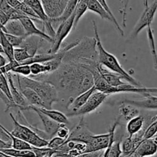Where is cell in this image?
<instances>
[{
	"mask_svg": "<svg viewBox=\"0 0 157 157\" xmlns=\"http://www.w3.org/2000/svg\"><path fill=\"white\" fill-rule=\"evenodd\" d=\"M98 70L100 75H101L103 78L110 84L112 87H119V86L123 85L125 84L126 82L122 81V80H124L121 75H118V74L115 73V72L111 71L109 69L106 68L105 67L102 65V64H99L98 66ZM125 81V80H124Z\"/></svg>",
	"mask_w": 157,
	"mask_h": 157,
	"instance_id": "ac0fdd59",
	"label": "cell"
},
{
	"mask_svg": "<svg viewBox=\"0 0 157 157\" xmlns=\"http://www.w3.org/2000/svg\"><path fill=\"white\" fill-rule=\"evenodd\" d=\"M12 148V141H5L3 140H0V150H8Z\"/></svg>",
	"mask_w": 157,
	"mask_h": 157,
	"instance_id": "7bdbcfd3",
	"label": "cell"
},
{
	"mask_svg": "<svg viewBox=\"0 0 157 157\" xmlns=\"http://www.w3.org/2000/svg\"><path fill=\"white\" fill-rule=\"evenodd\" d=\"M122 102L130 104L135 107H140V108L150 109V110H157V97L153 96L150 94L144 95V98L142 99H125Z\"/></svg>",
	"mask_w": 157,
	"mask_h": 157,
	"instance_id": "e0dca14e",
	"label": "cell"
},
{
	"mask_svg": "<svg viewBox=\"0 0 157 157\" xmlns=\"http://www.w3.org/2000/svg\"><path fill=\"white\" fill-rule=\"evenodd\" d=\"M0 152L12 157H36L33 150H18L15 149L0 150Z\"/></svg>",
	"mask_w": 157,
	"mask_h": 157,
	"instance_id": "4dcf8cb0",
	"label": "cell"
},
{
	"mask_svg": "<svg viewBox=\"0 0 157 157\" xmlns=\"http://www.w3.org/2000/svg\"><path fill=\"white\" fill-rule=\"evenodd\" d=\"M107 96H108V95L102 93V92L96 90V91L90 96V98H89L88 101H87V103H86L82 107L78 109V110L70 112V113H67V117L75 116L83 117L84 115L92 113V112L94 111L96 109H98V107L102 104V103L105 101L106 98H107Z\"/></svg>",
	"mask_w": 157,
	"mask_h": 157,
	"instance_id": "ba28073f",
	"label": "cell"
},
{
	"mask_svg": "<svg viewBox=\"0 0 157 157\" xmlns=\"http://www.w3.org/2000/svg\"><path fill=\"white\" fill-rule=\"evenodd\" d=\"M9 62V59H6L2 55H0V67H5V66H6Z\"/></svg>",
	"mask_w": 157,
	"mask_h": 157,
	"instance_id": "f6af8a7d",
	"label": "cell"
},
{
	"mask_svg": "<svg viewBox=\"0 0 157 157\" xmlns=\"http://www.w3.org/2000/svg\"><path fill=\"white\" fill-rule=\"evenodd\" d=\"M6 38H7L8 41L11 43L13 47L15 48H19L20 45L21 44V43L23 42V41L25 40V38H22V37H18L15 36V35H10V34H5Z\"/></svg>",
	"mask_w": 157,
	"mask_h": 157,
	"instance_id": "f35d334b",
	"label": "cell"
},
{
	"mask_svg": "<svg viewBox=\"0 0 157 157\" xmlns=\"http://www.w3.org/2000/svg\"><path fill=\"white\" fill-rule=\"evenodd\" d=\"M13 75L16 78L17 82L24 87H27L33 90L41 98L45 104L46 109L52 110V104L59 101V93L56 87L51 83L30 78L29 77L20 76L18 75Z\"/></svg>",
	"mask_w": 157,
	"mask_h": 157,
	"instance_id": "3957f363",
	"label": "cell"
},
{
	"mask_svg": "<svg viewBox=\"0 0 157 157\" xmlns=\"http://www.w3.org/2000/svg\"><path fill=\"white\" fill-rule=\"evenodd\" d=\"M94 136V134H93L87 127V123L84 121V117H81L79 123L74 127L66 141L84 143L86 145H88L93 140Z\"/></svg>",
	"mask_w": 157,
	"mask_h": 157,
	"instance_id": "9c48e42d",
	"label": "cell"
},
{
	"mask_svg": "<svg viewBox=\"0 0 157 157\" xmlns=\"http://www.w3.org/2000/svg\"><path fill=\"white\" fill-rule=\"evenodd\" d=\"M9 157H12V156H9Z\"/></svg>",
	"mask_w": 157,
	"mask_h": 157,
	"instance_id": "f907efd6",
	"label": "cell"
},
{
	"mask_svg": "<svg viewBox=\"0 0 157 157\" xmlns=\"http://www.w3.org/2000/svg\"><path fill=\"white\" fill-rule=\"evenodd\" d=\"M97 90L96 87L94 86L90 90H87L86 92L83 93L82 94L79 95L76 98H70L67 100V107L71 110V111H75L82 107L84 104L87 103L89 98L92 94Z\"/></svg>",
	"mask_w": 157,
	"mask_h": 157,
	"instance_id": "ffe728a7",
	"label": "cell"
},
{
	"mask_svg": "<svg viewBox=\"0 0 157 157\" xmlns=\"http://www.w3.org/2000/svg\"><path fill=\"white\" fill-rule=\"evenodd\" d=\"M0 156H1V157H9V156H7V155H6V154H4V153H1V152H0Z\"/></svg>",
	"mask_w": 157,
	"mask_h": 157,
	"instance_id": "7dc6e473",
	"label": "cell"
},
{
	"mask_svg": "<svg viewBox=\"0 0 157 157\" xmlns=\"http://www.w3.org/2000/svg\"><path fill=\"white\" fill-rule=\"evenodd\" d=\"M43 8L50 19L58 18L65 10L68 1L66 0H42Z\"/></svg>",
	"mask_w": 157,
	"mask_h": 157,
	"instance_id": "30bf717a",
	"label": "cell"
},
{
	"mask_svg": "<svg viewBox=\"0 0 157 157\" xmlns=\"http://www.w3.org/2000/svg\"><path fill=\"white\" fill-rule=\"evenodd\" d=\"M71 132L69 130V129L66 127V125L63 124L61 127L58 130L56 133V136H58V137L63 138V139L67 140L69 135H70Z\"/></svg>",
	"mask_w": 157,
	"mask_h": 157,
	"instance_id": "60d3db41",
	"label": "cell"
},
{
	"mask_svg": "<svg viewBox=\"0 0 157 157\" xmlns=\"http://www.w3.org/2000/svg\"><path fill=\"white\" fill-rule=\"evenodd\" d=\"M99 2H100V3H101V4L102 5L103 7H104V9H105V10L107 11V12H108L109 15H110V18H111V19H112V23H113V25L115 26V28H116V29H117V30L118 32H119V33L121 34V35H122V36H124V31H123V29H121V26H120V25L118 24L117 21V19H116V18H115V16H114V15H113V12H111V10H110V8H109V6H108V5H107V2L104 1V0H99Z\"/></svg>",
	"mask_w": 157,
	"mask_h": 157,
	"instance_id": "d590c367",
	"label": "cell"
},
{
	"mask_svg": "<svg viewBox=\"0 0 157 157\" xmlns=\"http://www.w3.org/2000/svg\"><path fill=\"white\" fill-rule=\"evenodd\" d=\"M62 63H73L82 67L99 64L95 37H84L81 38L76 46L66 52Z\"/></svg>",
	"mask_w": 157,
	"mask_h": 157,
	"instance_id": "7a4b0ae2",
	"label": "cell"
},
{
	"mask_svg": "<svg viewBox=\"0 0 157 157\" xmlns=\"http://www.w3.org/2000/svg\"><path fill=\"white\" fill-rule=\"evenodd\" d=\"M0 11L4 12L6 15L9 18L10 21L13 20H20L25 17H29L23 14L22 12H19L17 9H14L12 6H9V3L7 2V0H1L0 1Z\"/></svg>",
	"mask_w": 157,
	"mask_h": 157,
	"instance_id": "603a6c76",
	"label": "cell"
},
{
	"mask_svg": "<svg viewBox=\"0 0 157 157\" xmlns=\"http://www.w3.org/2000/svg\"><path fill=\"white\" fill-rule=\"evenodd\" d=\"M33 20H35V21H37L39 23H42L41 20L34 19V18H30V17H25V18L20 19L21 22L22 23L23 26H24L25 29L26 34H27L28 36H29V35H38V36L43 38L48 42H49L52 44L54 41L53 38L49 36L45 32H43L42 30H40L39 29H38L35 23H34Z\"/></svg>",
	"mask_w": 157,
	"mask_h": 157,
	"instance_id": "7c38bea8",
	"label": "cell"
},
{
	"mask_svg": "<svg viewBox=\"0 0 157 157\" xmlns=\"http://www.w3.org/2000/svg\"><path fill=\"white\" fill-rule=\"evenodd\" d=\"M2 130H4L6 133L9 136L12 142V148L15 149V150H32L33 147L30 145L29 144L26 143L25 141L19 139V138L15 137V136L11 133V132L8 131L2 125H0Z\"/></svg>",
	"mask_w": 157,
	"mask_h": 157,
	"instance_id": "83f0119b",
	"label": "cell"
},
{
	"mask_svg": "<svg viewBox=\"0 0 157 157\" xmlns=\"http://www.w3.org/2000/svg\"><path fill=\"white\" fill-rule=\"evenodd\" d=\"M38 108V107H37ZM38 110L44 115L48 117L52 120H53L55 122L61 124H69L68 118H67V115L64 114L61 112L58 111V110H48L46 108H38Z\"/></svg>",
	"mask_w": 157,
	"mask_h": 157,
	"instance_id": "d4e9b609",
	"label": "cell"
},
{
	"mask_svg": "<svg viewBox=\"0 0 157 157\" xmlns=\"http://www.w3.org/2000/svg\"><path fill=\"white\" fill-rule=\"evenodd\" d=\"M1 31L5 34H10V35H15V36L22 37V38L28 37L25 29L20 20L9 21L6 25V26L1 27Z\"/></svg>",
	"mask_w": 157,
	"mask_h": 157,
	"instance_id": "44dd1931",
	"label": "cell"
},
{
	"mask_svg": "<svg viewBox=\"0 0 157 157\" xmlns=\"http://www.w3.org/2000/svg\"><path fill=\"white\" fill-rule=\"evenodd\" d=\"M155 119H156V117L147 121L145 117L143 115H139L133 119L130 120L127 124V131L128 135L130 136H133V135L140 132L143 129L148 128L149 126L155 121Z\"/></svg>",
	"mask_w": 157,
	"mask_h": 157,
	"instance_id": "5bb4252c",
	"label": "cell"
},
{
	"mask_svg": "<svg viewBox=\"0 0 157 157\" xmlns=\"http://www.w3.org/2000/svg\"><path fill=\"white\" fill-rule=\"evenodd\" d=\"M10 21L9 17L6 15L3 12L0 11V22H1V27H4L9 21Z\"/></svg>",
	"mask_w": 157,
	"mask_h": 157,
	"instance_id": "ee69618b",
	"label": "cell"
},
{
	"mask_svg": "<svg viewBox=\"0 0 157 157\" xmlns=\"http://www.w3.org/2000/svg\"><path fill=\"white\" fill-rule=\"evenodd\" d=\"M104 151H98L94 152V153H84L77 157H104Z\"/></svg>",
	"mask_w": 157,
	"mask_h": 157,
	"instance_id": "b9f144b4",
	"label": "cell"
},
{
	"mask_svg": "<svg viewBox=\"0 0 157 157\" xmlns=\"http://www.w3.org/2000/svg\"><path fill=\"white\" fill-rule=\"evenodd\" d=\"M147 38H148L150 52H151L152 56L153 58V66H154V68L157 70V52L156 44H155L154 35H153V31L151 26L147 28Z\"/></svg>",
	"mask_w": 157,
	"mask_h": 157,
	"instance_id": "1f68e13d",
	"label": "cell"
},
{
	"mask_svg": "<svg viewBox=\"0 0 157 157\" xmlns=\"http://www.w3.org/2000/svg\"><path fill=\"white\" fill-rule=\"evenodd\" d=\"M122 151H123V156H129L131 153H134L136 151V147L134 145L132 136H127V138L124 139V140L122 143Z\"/></svg>",
	"mask_w": 157,
	"mask_h": 157,
	"instance_id": "d6a6232c",
	"label": "cell"
},
{
	"mask_svg": "<svg viewBox=\"0 0 157 157\" xmlns=\"http://www.w3.org/2000/svg\"><path fill=\"white\" fill-rule=\"evenodd\" d=\"M6 76L7 78L8 81H9V87H10L11 93H12L14 102L18 106L19 110H21V111L22 110H30V104L28 103V101H26L24 96L21 94V91H20L19 89L18 88L17 85H15V82H14L13 74L11 72V73L7 74Z\"/></svg>",
	"mask_w": 157,
	"mask_h": 157,
	"instance_id": "8fae6325",
	"label": "cell"
},
{
	"mask_svg": "<svg viewBox=\"0 0 157 157\" xmlns=\"http://www.w3.org/2000/svg\"><path fill=\"white\" fill-rule=\"evenodd\" d=\"M144 5H145V9H144V12L141 15L140 18L138 20L137 23L136 24L131 35H130V37L132 38H136L138 34L140 32V31L143 30L144 28H148L151 26V23L154 19L155 15H156L157 11V1H155L150 6H149L147 1H145Z\"/></svg>",
	"mask_w": 157,
	"mask_h": 157,
	"instance_id": "8992f818",
	"label": "cell"
},
{
	"mask_svg": "<svg viewBox=\"0 0 157 157\" xmlns=\"http://www.w3.org/2000/svg\"><path fill=\"white\" fill-rule=\"evenodd\" d=\"M32 78L51 83L58 93L67 96L68 99L76 98L94 86V78L91 72L73 63H62L53 73Z\"/></svg>",
	"mask_w": 157,
	"mask_h": 157,
	"instance_id": "6da1fadb",
	"label": "cell"
},
{
	"mask_svg": "<svg viewBox=\"0 0 157 157\" xmlns=\"http://www.w3.org/2000/svg\"><path fill=\"white\" fill-rule=\"evenodd\" d=\"M92 24H93L95 38L97 40V48H98V61H99L100 64H102L104 67L109 69L111 71L115 72V73L121 75L124 78V79L126 81H127V83H129V84H131L133 85L136 86V87H142L141 84L134 78H133L130 74L127 73L124 70V67L121 65L120 62L118 61L117 58L114 55L109 53L108 52H107L104 49V48L103 47L102 43H101L99 34H98V26H97L96 22L94 21H92Z\"/></svg>",
	"mask_w": 157,
	"mask_h": 157,
	"instance_id": "277c9868",
	"label": "cell"
},
{
	"mask_svg": "<svg viewBox=\"0 0 157 157\" xmlns=\"http://www.w3.org/2000/svg\"><path fill=\"white\" fill-rule=\"evenodd\" d=\"M74 22H75V13L69 19L63 22L57 29L53 43L51 44L47 53L55 54L59 52L60 49L61 48V44L64 40L70 34L71 31L74 29Z\"/></svg>",
	"mask_w": 157,
	"mask_h": 157,
	"instance_id": "52a82bcc",
	"label": "cell"
},
{
	"mask_svg": "<svg viewBox=\"0 0 157 157\" xmlns=\"http://www.w3.org/2000/svg\"><path fill=\"white\" fill-rule=\"evenodd\" d=\"M119 111L120 117H123L127 122L136 117L139 116L140 113L139 110L136 109V107L123 102H121V104L120 105Z\"/></svg>",
	"mask_w": 157,
	"mask_h": 157,
	"instance_id": "cb8c5ba5",
	"label": "cell"
},
{
	"mask_svg": "<svg viewBox=\"0 0 157 157\" xmlns=\"http://www.w3.org/2000/svg\"><path fill=\"white\" fill-rule=\"evenodd\" d=\"M45 41H47L38 35H29L27 38H25L19 48L25 49L32 58L38 55L37 52L42 47Z\"/></svg>",
	"mask_w": 157,
	"mask_h": 157,
	"instance_id": "2e32d148",
	"label": "cell"
},
{
	"mask_svg": "<svg viewBox=\"0 0 157 157\" xmlns=\"http://www.w3.org/2000/svg\"><path fill=\"white\" fill-rule=\"evenodd\" d=\"M123 157H141L140 156L138 153H136V152H134V153H131V154H130L129 156H123Z\"/></svg>",
	"mask_w": 157,
	"mask_h": 157,
	"instance_id": "bcb514c9",
	"label": "cell"
},
{
	"mask_svg": "<svg viewBox=\"0 0 157 157\" xmlns=\"http://www.w3.org/2000/svg\"><path fill=\"white\" fill-rule=\"evenodd\" d=\"M14 58L16 61L18 63H22L24 61H27L28 59L32 58L29 52L25 50V49L22 48H15V52H14Z\"/></svg>",
	"mask_w": 157,
	"mask_h": 157,
	"instance_id": "e575fe53",
	"label": "cell"
},
{
	"mask_svg": "<svg viewBox=\"0 0 157 157\" xmlns=\"http://www.w3.org/2000/svg\"><path fill=\"white\" fill-rule=\"evenodd\" d=\"M157 136V133H156V136ZM155 136H154V137H155Z\"/></svg>",
	"mask_w": 157,
	"mask_h": 157,
	"instance_id": "681fc988",
	"label": "cell"
},
{
	"mask_svg": "<svg viewBox=\"0 0 157 157\" xmlns=\"http://www.w3.org/2000/svg\"><path fill=\"white\" fill-rule=\"evenodd\" d=\"M1 53H4L7 57V59L9 60V61H15L14 58V52L15 48L11 44V43L6 38L5 33L1 31Z\"/></svg>",
	"mask_w": 157,
	"mask_h": 157,
	"instance_id": "f1b7e54d",
	"label": "cell"
},
{
	"mask_svg": "<svg viewBox=\"0 0 157 157\" xmlns=\"http://www.w3.org/2000/svg\"><path fill=\"white\" fill-rule=\"evenodd\" d=\"M88 10V7H87V0H81L78 1V5L76 6V9L75 11V22H74V29H76L77 25H78V22H79L80 19L81 17L84 15L87 11Z\"/></svg>",
	"mask_w": 157,
	"mask_h": 157,
	"instance_id": "f546056e",
	"label": "cell"
},
{
	"mask_svg": "<svg viewBox=\"0 0 157 157\" xmlns=\"http://www.w3.org/2000/svg\"><path fill=\"white\" fill-rule=\"evenodd\" d=\"M0 97H1V99L2 100V101L5 103V104H6V111H7V110H9V109H11V108L19 109L18 108V106L17 105V104H15L14 101H12L10 99H9V98H8L7 97H6V95L2 93V92H1V94H0Z\"/></svg>",
	"mask_w": 157,
	"mask_h": 157,
	"instance_id": "ab89813d",
	"label": "cell"
},
{
	"mask_svg": "<svg viewBox=\"0 0 157 157\" xmlns=\"http://www.w3.org/2000/svg\"><path fill=\"white\" fill-rule=\"evenodd\" d=\"M12 73L18 75L22 77H29L32 75L30 65H19L18 67H15Z\"/></svg>",
	"mask_w": 157,
	"mask_h": 157,
	"instance_id": "8d00e7d4",
	"label": "cell"
},
{
	"mask_svg": "<svg viewBox=\"0 0 157 157\" xmlns=\"http://www.w3.org/2000/svg\"><path fill=\"white\" fill-rule=\"evenodd\" d=\"M24 2L33 9L35 13L36 14L38 18L42 21V23L50 19L44 12L41 1L40 0H24Z\"/></svg>",
	"mask_w": 157,
	"mask_h": 157,
	"instance_id": "4316f807",
	"label": "cell"
},
{
	"mask_svg": "<svg viewBox=\"0 0 157 157\" xmlns=\"http://www.w3.org/2000/svg\"><path fill=\"white\" fill-rule=\"evenodd\" d=\"M153 157H157V154H156V155H155V156H153Z\"/></svg>",
	"mask_w": 157,
	"mask_h": 157,
	"instance_id": "c3c4849f",
	"label": "cell"
},
{
	"mask_svg": "<svg viewBox=\"0 0 157 157\" xmlns=\"http://www.w3.org/2000/svg\"><path fill=\"white\" fill-rule=\"evenodd\" d=\"M30 110H34V111L38 114V116L39 117L40 120H41L43 125H44V132L48 135L49 137H50L51 139L55 137V136H56V133L57 131H58V130L63 125V124H58V123L54 121L53 120H52L51 118H49L48 117L44 115V113L40 112L37 107L30 106Z\"/></svg>",
	"mask_w": 157,
	"mask_h": 157,
	"instance_id": "9a60e30c",
	"label": "cell"
},
{
	"mask_svg": "<svg viewBox=\"0 0 157 157\" xmlns=\"http://www.w3.org/2000/svg\"><path fill=\"white\" fill-rule=\"evenodd\" d=\"M9 116H10L12 124L14 125L13 130L11 132V133L13 136L25 141L26 143L29 144L33 147L43 148V147H48L49 141L41 138L38 133H35L34 130H32L29 127H25V126H23L21 124H19L18 121L16 120V118L12 115V113H10Z\"/></svg>",
	"mask_w": 157,
	"mask_h": 157,
	"instance_id": "5b68a950",
	"label": "cell"
},
{
	"mask_svg": "<svg viewBox=\"0 0 157 157\" xmlns=\"http://www.w3.org/2000/svg\"><path fill=\"white\" fill-rule=\"evenodd\" d=\"M67 140L63 139V138L58 137V136H55L52 139H51L48 142V145L47 147L51 149H53V150H57L58 148H59L60 147L63 145L64 143L66 142Z\"/></svg>",
	"mask_w": 157,
	"mask_h": 157,
	"instance_id": "74e56055",
	"label": "cell"
},
{
	"mask_svg": "<svg viewBox=\"0 0 157 157\" xmlns=\"http://www.w3.org/2000/svg\"><path fill=\"white\" fill-rule=\"evenodd\" d=\"M0 88H1L2 92L8 98H9L12 101H14L13 98H12V93H11L10 87H9V81H8L7 78H6V75H4L2 73L1 75H0Z\"/></svg>",
	"mask_w": 157,
	"mask_h": 157,
	"instance_id": "836d02e7",
	"label": "cell"
},
{
	"mask_svg": "<svg viewBox=\"0 0 157 157\" xmlns=\"http://www.w3.org/2000/svg\"><path fill=\"white\" fill-rule=\"evenodd\" d=\"M119 124V119L113 124L109 132L110 133V144L107 150H104V157H122L123 151L121 148V140H114V133L117 126Z\"/></svg>",
	"mask_w": 157,
	"mask_h": 157,
	"instance_id": "4fadbf2b",
	"label": "cell"
},
{
	"mask_svg": "<svg viewBox=\"0 0 157 157\" xmlns=\"http://www.w3.org/2000/svg\"><path fill=\"white\" fill-rule=\"evenodd\" d=\"M135 152L141 157L154 156L157 153V144L153 138L146 140L141 143Z\"/></svg>",
	"mask_w": 157,
	"mask_h": 157,
	"instance_id": "7402d4cb",
	"label": "cell"
},
{
	"mask_svg": "<svg viewBox=\"0 0 157 157\" xmlns=\"http://www.w3.org/2000/svg\"><path fill=\"white\" fill-rule=\"evenodd\" d=\"M17 87L21 91V94L28 101V103L30 104V106L38 107V108H46L44 103L33 90L27 87H24L18 82H17Z\"/></svg>",
	"mask_w": 157,
	"mask_h": 157,
	"instance_id": "d6986e66",
	"label": "cell"
},
{
	"mask_svg": "<svg viewBox=\"0 0 157 157\" xmlns=\"http://www.w3.org/2000/svg\"><path fill=\"white\" fill-rule=\"evenodd\" d=\"M87 7L88 10L95 12L101 16V18L104 20L110 21L112 23V19L110 18L108 12L105 10L102 5L100 3L99 1L97 0H87Z\"/></svg>",
	"mask_w": 157,
	"mask_h": 157,
	"instance_id": "484cf974",
	"label": "cell"
}]
</instances>
